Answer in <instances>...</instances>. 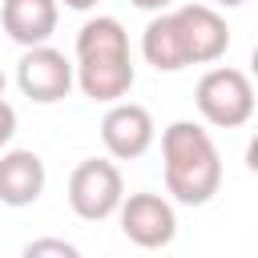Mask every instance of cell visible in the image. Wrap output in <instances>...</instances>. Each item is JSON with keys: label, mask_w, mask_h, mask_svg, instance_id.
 <instances>
[{"label": "cell", "mask_w": 258, "mask_h": 258, "mask_svg": "<svg viewBox=\"0 0 258 258\" xmlns=\"http://www.w3.org/2000/svg\"><path fill=\"white\" fill-rule=\"evenodd\" d=\"M44 161L40 153L32 149H8L0 153V202L20 210V206H32L40 194H44Z\"/></svg>", "instance_id": "cell-9"}, {"label": "cell", "mask_w": 258, "mask_h": 258, "mask_svg": "<svg viewBox=\"0 0 258 258\" xmlns=\"http://www.w3.org/2000/svg\"><path fill=\"white\" fill-rule=\"evenodd\" d=\"M64 4H69V8H77V12H89V8H97L101 0H64Z\"/></svg>", "instance_id": "cell-15"}, {"label": "cell", "mask_w": 258, "mask_h": 258, "mask_svg": "<svg viewBox=\"0 0 258 258\" xmlns=\"http://www.w3.org/2000/svg\"><path fill=\"white\" fill-rule=\"evenodd\" d=\"M0 97H4V73H0Z\"/></svg>", "instance_id": "cell-17"}, {"label": "cell", "mask_w": 258, "mask_h": 258, "mask_svg": "<svg viewBox=\"0 0 258 258\" xmlns=\"http://www.w3.org/2000/svg\"><path fill=\"white\" fill-rule=\"evenodd\" d=\"M157 137V125H153V113L137 101H113L109 113L101 117V141L109 149V157L117 161H133L141 157Z\"/></svg>", "instance_id": "cell-8"}, {"label": "cell", "mask_w": 258, "mask_h": 258, "mask_svg": "<svg viewBox=\"0 0 258 258\" xmlns=\"http://www.w3.org/2000/svg\"><path fill=\"white\" fill-rule=\"evenodd\" d=\"M56 20H60L56 0H4L0 4V24L20 48L48 44L56 32Z\"/></svg>", "instance_id": "cell-10"}, {"label": "cell", "mask_w": 258, "mask_h": 258, "mask_svg": "<svg viewBox=\"0 0 258 258\" xmlns=\"http://www.w3.org/2000/svg\"><path fill=\"white\" fill-rule=\"evenodd\" d=\"M133 8H141V12H161V8H169L173 0H129Z\"/></svg>", "instance_id": "cell-14"}, {"label": "cell", "mask_w": 258, "mask_h": 258, "mask_svg": "<svg viewBox=\"0 0 258 258\" xmlns=\"http://www.w3.org/2000/svg\"><path fill=\"white\" fill-rule=\"evenodd\" d=\"M24 254H28V258H40V254L77 258V246H73V242H64V238H36V242H28V246H24Z\"/></svg>", "instance_id": "cell-12"}, {"label": "cell", "mask_w": 258, "mask_h": 258, "mask_svg": "<svg viewBox=\"0 0 258 258\" xmlns=\"http://www.w3.org/2000/svg\"><path fill=\"white\" fill-rule=\"evenodd\" d=\"M194 101H198V113L218 129H238L254 117V85L242 69H230V64L206 69L194 89Z\"/></svg>", "instance_id": "cell-3"}, {"label": "cell", "mask_w": 258, "mask_h": 258, "mask_svg": "<svg viewBox=\"0 0 258 258\" xmlns=\"http://www.w3.org/2000/svg\"><path fill=\"white\" fill-rule=\"evenodd\" d=\"M141 56L157 69V73H181L189 60H185V48H181V32H177V20L173 12H157L145 32H141Z\"/></svg>", "instance_id": "cell-11"}, {"label": "cell", "mask_w": 258, "mask_h": 258, "mask_svg": "<svg viewBox=\"0 0 258 258\" xmlns=\"http://www.w3.org/2000/svg\"><path fill=\"white\" fill-rule=\"evenodd\" d=\"M12 133H16V109L0 97V149L12 141Z\"/></svg>", "instance_id": "cell-13"}, {"label": "cell", "mask_w": 258, "mask_h": 258, "mask_svg": "<svg viewBox=\"0 0 258 258\" xmlns=\"http://www.w3.org/2000/svg\"><path fill=\"white\" fill-rule=\"evenodd\" d=\"M73 77L89 101L113 105L129 97L137 73H133V52H129V32L121 28L117 16H93L77 32V64Z\"/></svg>", "instance_id": "cell-1"}, {"label": "cell", "mask_w": 258, "mask_h": 258, "mask_svg": "<svg viewBox=\"0 0 258 258\" xmlns=\"http://www.w3.org/2000/svg\"><path fill=\"white\" fill-rule=\"evenodd\" d=\"M214 4H222V8H238V4H246V0H214Z\"/></svg>", "instance_id": "cell-16"}, {"label": "cell", "mask_w": 258, "mask_h": 258, "mask_svg": "<svg viewBox=\"0 0 258 258\" xmlns=\"http://www.w3.org/2000/svg\"><path fill=\"white\" fill-rule=\"evenodd\" d=\"M165 189L181 206H206L222 189V153L198 121H169L161 133Z\"/></svg>", "instance_id": "cell-2"}, {"label": "cell", "mask_w": 258, "mask_h": 258, "mask_svg": "<svg viewBox=\"0 0 258 258\" xmlns=\"http://www.w3.org/2000/svg\"><path fill=\"white\" fill-rule=\"evenodd\" d=\"M16 85H20V93H24L28 101H36V105H56V101H64L69 89L77 85L73 60H69L60 48H52V44H32V48H24V56H20V64H16Z\"/></svg>", "instance_id": "cell-5"}, {"label": "cell", "mask_w": 258, "mask_h": 258, "mask_svg": "<svg viewBox=\"0 0 258 258\" xmlns=\"http://www.w3.org/2000/svg\"><path fill=\"white\" fill-rule=\"evenodd\" d=\"M177 32H181V48L189 64H214L218 56H226L230 48V24L218 8L210 4H181L173 8Z\"/></svg>", "instance_id": "cell-7"}, {"label": "cell", "mask_w": 258, "mask_h": 258, "mask_svg": "<svg viewBox=\"0 0 258 258\" xmlns=\"http://www.w3.org/2000/svg\"><path fill=\"white\" fill-rule=\"evenodd\" d=\"M117 218H121V234L141 250H161L177 238V214L161 194L141 189V194L121 198Z\"/></svg>", "instance_id": "cell-6"}, {"label": "cell", "mask_w": 258, "mask_h": 258, "mask_svg": "<svg viewBox=\"0 0 258 258\" xmlns=\"http://www.w3.org/2000/svg\"><path fill=\"white\" fill-rule=\"evenodd\" d=\"M121 198H125V181H121V169L109 157H85L69 173V206L81 222L113 218Z\"/></svg>", "instance_id": "cell-4"}]
</instances>
